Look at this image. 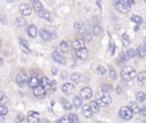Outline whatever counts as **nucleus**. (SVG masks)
<instances>
[{
    "mask_svg": "<svg viewBox=\"0 0 146 123\" xmlns=\"http://www.w3.org/2000/svg\"><path fill=\"white\" fill-rule=\"evenodd\" d=\"M131 20H132L133 23L138 24V25L143 24V18H141L140 16H138V15H132V16H131Z\"/></svg>",
    "mask_w": 146,
    "mask_h": 123,
    "instance_id": "2f4dec72",
    "label": "nucleus"
},
{
    "mask_svg": "<svg viewBox=\"0 0 146 123\" xmlns=\"http://www.w3.org/2000/svg\"><path fill=\"white\" fill-rule=\"evenodd\" d=\"M73 106L75 108H79V107H82V98L81 97H74L73 98Z\"/></svg>",
    "mask_w": 146,
    "mask_h": 123,
    "instance_id": "393cba45",
    "label": "nucleus"
},
{
    "mask_svg": "<svg viewBox=\"0 0 146 123\" xmlns=\"http://www.w3.org/2000/svg\"><path fill=\"white\" fill-rule=\"evenodd\" d=\"M71 79H72V81H73L74 83H80V82H81V75L78 74V73H73V74L71 75Z\"/></svg>",
    "mask_w": 146,
    "mask_h": 123,
    "instance_id": "f704fd0d",
    "label": "nucleus"
},
{
    "mask_svg": "<svg viewBox=\"0 0 146 123\" xmlns=\"http://www.w3.org/2000/svg\"><path fill=\"white\" fill-rule=\"evenodd\" d=\"M16 82L21 88H24V87L29 85V77L26 76V74L24 72H19L16 75Z\"/></svg>",
    "mask_w": 146,
    "mask_h": 123,
    "instance_id": "39448f33",
    "label": "nucleus"
},
{
    "mask_svg": "<svg viewBox=\"0 0 146 123\" xmlns=\"http://www.w3.org/2000/svg\"><path fill=\"white\" fill-rule=\"evenodd\" d=\"M40 121H39V118H38V116H35V115H33V114H29V116H27V123H39Z\"/></svg>",
    "mask_w": 146,
    "mask_h": 123,
    "instance_id": "7c9ffc66",
    "label": "nucleus"
},
{
    "mask_svg": "<svg viewBox=\"0 0 146 123\" xmlns=\"http://www.w3.org/2000/svg\"><path fill=\"white\" fill-rule=\"evenodd\" d=\"M75 55H76V57H78L79 59H86L87 56H88V50H87L86 48L80 49V50H76V51H75Z\"/></svg>",
    "mask_w": 146,
    "mask_h": 123,
    "instance_id": "a211bd4d",
    "label": "nucleus"
},
{
    "mask_svg": "<svg viewBox=\"0 0 146 123\" xmlns=\"http://www.w3.org/2000/svg\"><path fill=\"white\" fill-rule=\"evenodd\" d=\"M6 101H7V96H6V93L2 92V91H0V104L2 105V104H5Z\"/></svg>",
    "mask_w": 146,
    "mask_h": 123,
    "instance_id": "ea45409f",
    "label": "nucleus"
},
{
    "mask_svg": "<svg viewBox=\"0 0 146 123\" xmlns=\"http://www.w3.org/2000/svg\"><path fill=\"white\" fill-rule=\"evenodd\" d=\"M110 76H111V79L115 80V79H116V73H115V71L111 69V71H110Z\"/></svg>",
    "mask_w": 146,
    "mask_h": 123,
    "instance_id": "a18cd8bd",
    "label": "nucleus"
},
{
    "mask_svg": "<svg viewBox=\"0 0 146 123\" xmlns=\"http://www.w3.org/2000/svg\"><path fill=\"white\" fill-rule=\"evenodd\" d=\"M19 13H21L23 16H30L31 13H32V9H31V7H30L29 5L22 3V5L19 6Z\"/></svg>",
    "mask_w": 146,
    "mask_h": 123,
    "instance_id": "9d476101",
    "label": "nucleus"
},
{
    "mask_svg": "<svg viewBox=\"0 0 146 123\" xmlns=\"http://www.w3.org/2000/svg\"><path fill=\"white\" fill-rule=\"evenodd\" d=\"M39 34H40V36H41V39H42L43 41H50V39H51V33H50L49 31L44 30V28L40 30Z\"/></svg>",
    "mask_w": 146,
    "mask_h": 123,
    "instance_id": "ddd939ff",
    "label": "nucleus"
},
{
    "mask_svg": "<svg viewBox=\"0 0 146 123\" xmlns=\"http://www.w3.org/2000/svg\"><path fill=\"white\" fill-rule=\"evenodd\" d=\"M144 46H145V47H146V36H145V38H144Z\"/></svg>",
    "mask_w": 146,
    "mask_h": 123,
    "instance_id": "603ef678",
    "label": "nucleus"
},
{
    "mask_svg": "<svg viewBox=\"0 0 146 123\" xmlns=\"http://www.w3.org/2000/svg\"><path fill=\"white\" fill-rule=\"evenodd\" d=\"M33 92H34L35 97H38V98H43V97L46 96V90H44L41 85H39V87H36L35 89H33Z\"/></svg>",
    "mask_w": 146,
    "mask_h": 123,
    "instance_id": "4468645a",
    "label": "nucleus"
},
{
    "mask_svg": "<svg viewBox=\"0 0 146 123\" xmlns=\"http://www.w3.org/2000/svg\"><path fill=\"white\" fill-rule=\"evenodd\" d=\"M40 85L47 91V90H50V88H51V84H50V81L47 79V77H41V80H40Z\"/></svg>",
    "mask_w": 146,
    "mask_h": 123,
    "instance_id": "f3484780",
    "label": "nucleus"
},
{
    "mask_svg": "<svg viewBox=\"0 0 146 123\" xmlns=\"http://www.w3.org/2000/svg\"><path fill=\"white\" fill-rule=\"evenodd\" d=\"M119 115H120V117H121L122 120L129 121V120L132 118L133 113L131 112V109H130L129 107H121L120 110H119Z\"/></svg>",
    "mask_w": 146,
    "mask_h": 123,
    "instance_id": "20e7f679",
    "label": "nucleus"
},
{
    "mask_svg": "<svg viewBox=\"0 0 146 123\" xmlns=\"http://www.w3.org/2000/svg\"><path fill=\"white\" fill-rule=\"evenodd\" d=\"M0 44H1V43H0Z\"/></svg>",
    "mask_w": 146,
    "mask_h": 123,
    "instance_id": "4d7b16f0",
    "label": "nucleus"
},
{
    "mask_svg": "<svg viewBox=\"0 0 146 123\" xmlns=\"http://www.w3.org/2000/svg\"><path fill=\"white\" fill-rule=\"evenodd\" d=\"M51 57H52V59L56 62V63H59V64H65V58H64V56L62 55V52L60 51H54L52 54H51Z\"/></svg>",
    "mask_w": 146,
    "mask_h": 123,
    "instance_id": "1a4fd4ad",
    "label": "nucleus"
},
{
    "mask_svg": "<svg viewBox=\"0 0 146 123\" xmlns=\"http://www.w3.org/2000/svg\"><path fill=\"white\" fill-rule=\"evenodd\" d=\"M41 123H50V122H49L47 118H42V120H41Z\"/></svg>",
    "mask_w": 146,
    "mask_h": 123,
    "instance_id": "8fccbe9b",
    "label": "nucleus"
},
{
    "mask_svg": "<svg viewBox=\"0 0 146 123\" xmlns=\"http://www.w3.org/2000/svg\"><path fill=\"white\" fill-rule=\"evenodd\" d=\"M39 85H40V79H39L38 76H35V75H32V76L29 79V87L35 89V88L39 87Z\"/></svg>",
    "mask_w": 146,
    "mask_h": 123,
    "instance_id": "9b49d317",
    "label": "nucleus"
},
{
    "mask_svg": "<svg viewBox=\"0 0 146 123\" xmlns=\"http://www.w3.org/2000/svg\"><path fill=\"white\" fill-rule=\"evenodd\" d=\"M66 77H67V73H66V72H63V73H62V79L65 80Z\"/></svg>",
    "mask_w": 146,
    "mask_h": 123,
    "instance_id": "de8ad7c7",
    "label": "nucleus"
},
{
    "mask_svg": "<svg viewBox=\"0 0 146 123\" xmlns=\"http://www.w3.org/2000/svg\"><path fill=\"white\" fill-rule=\"evenodd\" d=\"M82 113H83V115H84V117H87V118H91L92 117V110L90 109V106L89 105H82Z\"/></svg>",
    "mask_w": 146,
    "mask_h": 123,
    "instance_id": "f8f14e48",
    "label": "nucleus"
},
{
    "mask_svg": "<svg viewBox=\"0 0 146 123\" xmlns=\"http://www.w3.org/2000/svg\"><path fill=\"white\" fill-rule=\"evenodd\" d=\"M74 90H75L74 85H73L72 83H70V82L64 83V84L62 85V91H63L65 95H72V93L74 92Z\"/></svg>",
    "mask_w": 146,
    "mask_h": 123,
    "instance_id": "6e6552de",
    "label": "nucleus"
},
{
    "mask_svg": "<svg viewBox=\"0 0 146 123\" xmlns=\"http://www.w3.org/2000/svg\"><path fill=\"white\" fill-rule=\"evenodd\" d=\"M102 88H103V91L104 92H108V91L112 90V85H110V84H103Z\"/></svg>",
    "mask_w": 146,
    "mask_h": 123,
    "instance_id": "37998d69",
    "label": "nucleus"
},
{
    "mask_svg": "<svg viewBox=\"0 0 146 123\" xmlns=\"http://www.w3.org/2000/svg\"><path fill=\"white\" fill-rule=\"evenodd\" d=\"M114 5H115V8L117 9V11H120V13H122V14L128 13V11L130 10V8H131V6H130V3H129V1H128V0H120V1H115V2H114Z\"/></svg>",
    "mask_w": 146,
    "mask_h": 123,
    "instance_id": "7ed1b4c3",
    "label": "nucleus"
},
{
    "mask_svg": "<svg viewBox=\"0 0 146 123\" xmlns=\"http://www.w3.org/2000/svg\"><path fill=\"white\" fill-rule=\"evenodd\" d=\"M0 20H1V22H2V24H5V25L7 24V19H6V18H3V17L1 16V14H0Z\"/></svg>",
    "mask_w": 146,
    "mask_h": 123,
    "instance_id": "49530a36",
    "label": "nucleus"
},
{
    "mask_svg": "<svg viewBox=\"0 0 146 123\" xmlns=\"http://www.w3.org/2000/svg\"><path fill=\"white\" fill-rule=\"evenodd\" d=\"M59 50L62 52H67L68 51V43L66 41H62L59 43Z\"/></svg>",
    "mask_w": 146,
    "mask_h": 123,
    "instance_id": "c756f323",
    "label": "nucleus"
},
{
    "mask_svg": "<svg viewBox=\"0 0 146 123\" xmlns=\"http://www.w3.org/2000/svg\"><path fill=\"white\" fill-rule=\"evenodd\" d=\"M124 54H125V56H127L128 59H131V58H133V57L136 56V50H133V49H128L127 51H124Z\"/></svg>",
    "mask_w": 146,
    "mask_h": 123,
    "instance_id": "473e14b6",
    "label": "nucleus"
},
{
    "mask_svg": "<svg viewBox=\"0 0 146 123\" xmlns=\"http://www.w3.org/2000/svg\"><path fill=\"white\" fill-rule=\"evenodd\" d=\"M89 106H90V109L92 110V113H97V112L99 110V105H98V102H97L96 100H92V101L89 104Z\"/></svg>",
    "mask_w": 146,
    "mask_h": 123,
    "instance_id": "a878e982",
    "label": "nucleus"
},
{
    "mask_svg": "<svg viewBox=\"0 0 146 123\" xmlns=\"http://www.w3.org/2000/svg\"><path fill=\"white\" fill-rule=\"evenodd\" d=\"M16 25H17L18 27L25 26V25H26V19L23 18V16H22V17H17V18H16Z\"/></svg>",
    "mask_w": 146,
    "mask_h": 123,
    "instance_id": "cd10ccee",
    "label": "nucleus"
},
{
    "mask_svg": "<svg viewBox=\"0 0 146 123\" xmlns=\"http://www.w3.org/2000/svg\"><path fill=\"white\" fill-rule=\"evenodd\" d=\"M57 73V68L56 67H52V74H56Z\"/></svg>",
    "mask_w": 146,
    "mask_h": 123,
    "instance_id": "3c124183",
    "label": "nucleus"
},
{
    "mask_svg": "<svg viewBox=\"0 0 146 123\" xmlns=\"http://www.w3.org/2000/svg\"><path fill=\"white\" fill-rule=\"evenodd\" d=\"M145 2H146V1H145Z\"/></svg>",
    "mask_w": 146,
    "mask_h": 123,
    "instance_id": "6e6d98bb",
    "label": "nucleus"
},
{
    "mask_svg": "<svg viewBox=\"0 0 146 123\" xmlns=\"http://www.w3.org/2000/svg\"><path fill=\"white\" fill-rule=\"evenodd\" d=\"M141 123H146V120H144V121H141Z\"/></svg>",
    "mask_w": 146,
    "mask_h": 123,
    "instance_id": "5fc2aeb1",
    "label": "nucleus"
},
{
    "mask_svg": "<svg viewBox=\"0 0 146 123\" xmlns=\"http://www.w3.org/2000/svg\"><path fill=\"white\" fill-rule=\"evenodd\" d=\"M2 64H3V60H2V58L0 57V65H2Z\"/></svg>",
    "mask_w": 146,
    "mask_h": 123,
    "instance_id": "864d4df0",
    "label": "nucleus"
},
{
    "mask_svg": "<svg viewBox=\"0 0 146 123\" xmlns=\"http://www.w3.org/2000/svg\"><path fill=\"white\" fill-rule=\"evenodd\" d=\"M136 55H137L139 58L145 57V55H146V47H145V46H138V48H137V50H136Z\"/></svg>",
    "mask_w": 146,
    "mask_h": 123,
    "instance_id": "412c9836",
    "label": "nucleus"
},
{
    "mask_svg": "<svg viewBox=\"0 0 146 123\" xmlns=\"http://www.w3.org/2000/svg\"><path fill=\"white\" fill-rule=\"evenodd\" d=\"M129 108L131 109V112H132L133 114L140 113V106H139L138 102H136V101H131V102L129 104Z\"/></svg>",
    "mask_w": 146,
    "mask_h": 123,
    "instance_id": "6ab92c4d",
    "label": "nucleus"
},
{
    "mask_svg": "<svg viewBox=\"0 0 146 123\" xmlns=\"http://www.w3.org/2000/svg\"><path fill=\"white\" fill-rule=\"evenodd\" d=\"M91 40H92V35H91L90 32L87 31V32L83 34V41H86V42H91Z\"/></svg>",
    "mask_w": 146,
    "mask_h": 123,
    "instance_id": "c9c22d12",
    "label": "nucleus"
},
{
    "mask_svg": "<svg viewBox=\"0 0 146 123\" xmlns=\"http://www.w3.org/2000/svg\"><path fill=\"white\" fill-rule=\"evenodd\" d=\"M136 99H137V101H139V102L145 101V99H146V93L143 92V91L137 92V95H136Z\"/></svg>",
    "mask_w": 146,
    "mask_h": 123,
    "instance_id": "bb28decb",
    "label": "nucleus"
},
{
    "mask_svg": "<svg viewBox=\"0 0 146 123\" xmlns=\"http://www.w3.org/2000/svg\"><path fill=\"white\" fill-rule=\"evenodd\" d=\"M26 32H27V34H29L31 38H35V36H36V34H38L36 26H35V25H29V26H27Z\"/></svg>",
    "mask_w": 146,
    "mask_h": 123,
    "instance_id": "dca6fc26",
    "label": "nucleus"
},
{
    "mask_svg": "<svg viewBox=\"0 0 146 123\" xmlns=\"http://www.w3.org/2000/svg\"><path fill=\"white\" fill-rule=\"evenodd\" d=\"M60 102H62V105H63V108L64 109H66V110H71L72 109V105H71V102L68 101V100H66L65 98H60Z\"/></svg>",
    "mask_w": 146,
    "mask_h": 123,
    "instance_id": "4be33fe9",
    "label": "nucleus"
},
{
    "mask_svg": "<svg viewBox=\"0 0 146 123\" xmlns=\"http://www.w3.org/2000/svg\"><path fill=\"white\" fill-rule=\"evenodd\" d=\"M100 32H102V30H100V27H99L98 24H91V25H90V33H91V34H94V35H99Z\"/></svg>",
    "mask_w": 146,
    "mask_h": 123,
    "instance_id": "aec40b11",
    "label": "nucleus"
},
{
    "mask_svg": "<svg viewBox=\"0 0 146 123\" xmlns=\"http://www.w3.org/2000/svg\"><path fill=\"white\" fill-rule=\"evenodd\" d=\"M32 7H33V9H34L38 14L43 9V8H42V3H41V2H39V1H35V0H34V1H32Z\"/></svg>",
    "mask_w": 146,
    "mask_h": 123,
    "instance_id": "5701e85b",
    "label": "nucleus"
},
{
    "mask_svg": "<svg viewBox=\"0 0 146 123\" xmlns=\"http://www.w3.org/2000/svg\"><path fill=\"white\" fill-rule=\"evenodd\" d=\"M97 73L99 75H104V74H106V68L104 66L99 65V66H97Z\"/></svg>",
    "mask_w": 146,
    "mask_h": 123,
    "instance_id": "58836bf2",
    "label": "nucleus"
},
{
    "mask_svg": "<svg viewBox=\"0 0 146 123\" xmlns=\"http://www.w3.org/2000/svg\"><path fill=\"white\" fill-rule=\"evenodd\" d=\"M121 91H122L121 87H120V85H119V87H116V92H117V93H121Z\"/></svg>",
    "mask_w": 146,
    "mask_h": 123,
    "instance_id": "09e8293b",
    "label": "nucleus"
},
{
    "mask_svg": "<svg viewBox=\"0 0 146 123\" xmlns=\"http://www.w3.org/2000/svg\"><path fill=\"white\" fill-rule=\"evenodd\" d=\"M80 97L82 99H90L92 97V91L89 87H83L81 90H80Z\"/></svg>",
    "mask_w": 146,
    "mask_h": 123,
    "instance_id": "423d86ee",
    "label": "nucleus"
},
{
    "mask_svg": "<svg viewBox=\"0 0 146 123\" xmlns=\"http://www.w3.org/2000/svg\"><path fill=\"white\" fill-rule=\"evenodd\" d=\"M19 48H21V50H22L24 54H26V55H30V54H31V51H30L29 47H26V46H24V44L19 43Z\"/></svg>",
    "mask_w": 146,
    "mask_h": 123,
    "instance_id": "4c0bfd02",
    "label": "nucleus"
},
{
    "mask_svg": "<svg viewBox=\"0 0 146 123\" xmlns=\"http://www.w3.org/2000/svg\"><path fill=\"white\" fill-rule=\"evenodd\" d=\"M38 15H39V17H40V18H43V19H48V20L50 19V13H49L48 10H44V9H42V10H41V11H40Z\"/></svg>",
    "mask_w": 146,
    "mask_h": 123,
    "instance_id": "b1692460",
    "label": "nucleus"
},
{
    "mask_svg": "<svg viewBox=\"0 0 146 123\" xmlns=\"http://www.w3.org/2000/svg\"><path fill=\"white\" fill-rule=\"evenodd\" d=\"M137 80H138L139 82L146 81V71H141L140 73H138V74H137Z\"/></svg>",
    "mask_w": 146,
    "mask_h": 123,
    "instance_id": "72a5a7b5",
    "label": "nucleus"
},
{
    "mask_svg": "<svg viewBox=\"0 0 146 123\" xmlns=\"http://www.w3.org/2000/svg\"><path fill=\"white\" fill-rule=\"evenodd\" d=\"M96 101L98 102L99 106H107V105H110L112 102V98H111L108 92L99 91L96 95Z\"/></svg>",
    "mask_w": 146,
    "mask_h": 123,
    "instance_id": "f257e3e1",
    "label": "nucleus"
},
{
    "mask_svg": "<svg viewBox=\"0 0 146 123\" xmlns=\"http://www.w3.org/2000/svg\"><path fill=\"white\" fill-rule=\"evenodd\" d=\"M72 46H73V48H74L75 50L83 49V48H84V41H83V40H81V39H75V40L73 41Z\"/></svg>",
    "mask_w": 146,
    "mask_h": 123,
    "instance_id": "2eb2a0df",
    "label": "nucleus"
},
{
    "mask_svg": "<svg viewBox=\"0 0 146 123\" xmlns=\"http://www.w3.org/2000/svg\"><path fill=\"white\" fill-rule=\"evenodd\" d=\"M121 76L124 81H130V80L135 79V76H137V73L132 66H125L121 71Z\"/></svg>",
    "mask_w": 146,
    "mask_h": 123,
    "instance_id": "f03ea898",
    "label": "nucleus"
},
{
    "mask_svg": "<svg viewBox=\"0 0 146 123\" xmlns=\"http://www.w3.org/2000/svg\"><path fill=\"white\" fill-rule=\"evenodd\" d=\"M15 123H24V116L23 115H17L15 118Z\"/></svg>",
    "mask_w": 146,
    "mask_h": 123,
    "instance_id": "c03bdc74",
    "label": "nucleus"
},
{
    "mask_svg": "<svg viewBox=\"0 0 146 123\" xmlns=\"http://www.w3.org/2000/svg\"><path fill=\"white\" fill-rule=\"evenodd\" d=\"M57 123H72V121L68 118V116H63L59 120H57Z\"/></svg>",
    "mask_w": 146,
    "mask_h": 123,
    "instance_id": "e433bc0d",
    "label": "nucleus"
},
{
    "mask_svg": "<svg viewBox=\"0 0 146 123\" xmlns=\"http://www.w3.org/2000/svg\"><path fill=\"white\" fill-rule=\"evenodd\" d=\"M68 118L72 121V123H78V122H79V118H78V116H76L75 114H73V113L68 115Z\"/></svg>",
    "mask_w": 146,
    "mask_h": 123,
    "instance_id": "a19ab883",
    "label": "nucleus"
},
{
    "mask_svg": "<svg viewBox=\"0 0 146 123\" xmlns=\"http://www.w3.org/2000/svg\"><path fill=\"white\" fill-rule=\"evenodd\" d=\"M8 113V108L6 107V106H3V105H0V115H6Z\"/></svg>",
    "mask_w": 146,
    "mask_h": 123,
    "instance_id": "79ce46f5",
    "label": "nucleus"
},
{
    "mask_svg": "<svg viewBox=\"0 0 146 123\" xmlns=\"http://www.w3.org/2000/svg\"><path fill=\"white\" fill-rule=\"evenodd\" d=\"M121 39H122V44H123L124 47H128L129 43H130V38H129V35H128L127 33H123Z\"/></svg>",
    "mask_w": 146,
    "mask_h": 123,
    "instance_id": "c85d7f7f",
    "label": "nucleus"
},
{
    "mask_svg": "<svg viewBox=\"0 0 146 123\" xmlns=\"http://www.w3.org/2000/svg\"><path fill=\"white\" fill-rule=\"evenodd\" d=\"M74 30H75L78 33L82 34V35L87 32V31H86V25H84V23L81 22V20H76V22L74 23Z\"/></svg>",
    "mask_w": 146,
    "mask_h": 123,
    "instance_id": "0eeeda50",
    "label": "nucleus"
}]
</instances>
